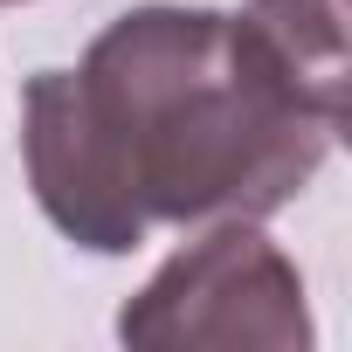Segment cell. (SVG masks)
Here are the masks:
<instances>
[{"label":"cell","mask_w":352,"mask_h":352,"mask_svg":"<svg viewBox=\"0 0 352 352\" xmlns=\"http://www.w3.org/2000/svg\"><path fill=\"white\" fill-rule=\"evenodd\" d=\"M331 152L214 8H131L76 69L21 90V166L42 214L90 256H131L152 221H263Z\"/></svg>","instance_id":"cell-1"},{"label":"cell","mask_w":352,"mask_h":352,"mask_svg":"<svg viewBox=\"0 0 352 352\" xmlns=\"http://www.w3.org/2000/svg\"><path fill=\"white\" fill-rule=\"evenodd\" d=\"M118 338L145 352H304V276L256 221H221L152 270L118 311Z\"/></svg>","instance_id":"cell-2"},{"label":"cell","mask_w":352,"mask_h":352,"mask_svg":"<svg viewBox=\"0 0 352 352\" xmlns=\"http://www.w3.org/2000/svg\"><path fill=\"white\" fill-rule=\"evenodd\" d=\"M235 28L290 90V104H304L331 131L345 124V0H249Z\"/></svg>","instance_id":"cell-3"},{"label":"cell","mask_w":352,"mask_h":352,"mask_svg":"<svg viewBox=\"0 0 352 352\" xmlns=\"http://www.w3.org/2000/svg\"><path fill=\"white\" fill-rule=\"evenodd\" d=\"M0 8H14V0H0Z\"/></svg>","instance_id":"cell-4"}]
</instances>
